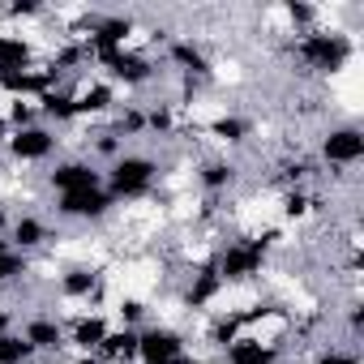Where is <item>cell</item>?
<instances>
[{
  "label": "cell",
  "instance_id": "1",
  "mask_svg": "<svg viewBox=\"0 0 364 364\" xmlns=\"http://www.w3.org/2000/svg\"><path fill=\"white\" fill-rule=\"evenodd\" d=\"M274 52L296 69L300 82L326 86V82H334V77H343L351 69V60H355V35L347 26H338V18L321 5V22L313 31H300V35L283 39Z\"/></svg>",
  "mask_w": 364,
  "mask_h": 364
},
{
  "label": "cell",
  "instance_id": "2",
  "mask_svg": "<svg viewBox=\"0 0 364 364\" xmlns=\"http://www.w3.org/2000/svg\"><path fill=\"white\" fill-rule=\"evenodd\" d=\"M159 180H163V154H154L150 146H129L103 167V189L112 193L116 206L150 202L159 193Z\"/></svg>",
  "mask_w": 364,
  "mask_h": 364
},
{
  "label": "cell",
  "instance_id": "3",
  "mask_svg": "<svg viewBox=\"0 0 364 364\" xmlns=\"http://www.w3.org/2000/svg\"><path fill=\"white\" fill-rule=\"evenodd\" d=\"M313 159L321 167L326 180H347V176H360V163H364V129L355 124V116H343V120H330L321 124V133L313 137Z\"/></svg>",
  "mask_w": 364,
  "mask_h": 364
},
{
  "label": "cell",
  "instance_id": "4",
  "mask_svg": "<svg viewBox=\"0 0 364 364\" xmlns=\"http://www.w3.org/2000/svg\"><path fill=\"white\" fill-rule=\"evenodd\" d=\"M56 154H60V133L52 124H43V120L14 129L5 137V150H0V159H5L14 171H26V176H39V167H48Z\"/></svg>",
  "mask_w": 364,
  "mask_h": 364
},
{
  "label": "cell",
  "instance_id": "5",
  "mask_svg": "<svg viewBox=\"0 0 364 364\" xmlns=\"http://www.w3.org/2000/svg\"><path fill=\"white\" fill-rule=\"evenodd\" d=\"M193 360H198V351H193L185 330L159 326V321L141 326V334H137V364H193Z\"/></svg>",
  "mask_w": 364,
  "mask_h": 364
},
{
  "label": "cell",
  "instance_id": "6",
  "mask_svg": "<svg viewBox=\"0 0 364 364\" xmlns=\"http://www.w3.org/2000/svg\"><path fill=\"white\" fill-rule=\"evenodd\" d=\"M9 245L26 257H43L52 253V245L60 240V228L56 219L48 215V206H35V210H14V223H9Z\"/></svg>",
  "mask_w": 364,
  "mask_h": 364
},
{
  "label": "cell",
  "instance_id": "7",
  "mask_svg": "<svg viewBox=\"0 0 364 364\" xmlns=\"http://www.w3.org/2000/svg\"><path fill=\"white\" fill-rule=\"evenodd\" d=\"M112 330V313L107 309H90V313H77L65 321V355H95L103 347Z\"/></svg>",
  "mask_w": 364,
  "mask_h": 364
},
{
  "label": "cell",
  "instance_id": "8",
  "mask_svg": "<svg viewBox=\"0 0 364 364\" xmlns=\"http://www.w3.org/2000/svg\"><path fill=\"white\" fill-rule=\"evenodd\" d=\"M283 347H274V343H262V338H236V343H228L215 360L219 364H283Z\"/></svg>",
  "mask_w": 364,
  "mask_h": 364
},
{
  "label": "cell",
  "instance_id": "9",
  "mask_svg": "<svg viewBox=\"0 0 364 364\" xmlns=\"http://www.w3.org/2000/svg\"><path fill=\"white\" fill-rule=\"evenodd\" d=\"M137 334H141V330L112 321V330H107V338H103V347H99L95 355H99L103 364H137Z\"/></svg>",
  "mask_w": 364,
  "mask_h": 364
},
{
  "label": "cell",
  "instance_id": "10",
  "mask_svg": "<svg viewBox=\"0 0 364 364\" xmlns=\"http://www.w3.org/2000/svg\"><path fill=\"white\" fill-rule=\"evenodd\" d=\"M26 270H31V257L18 253L9 236H0V291H18L26 283Z\"/></svg>",
  "mask_w": 364,
  "mask_h": 364
},
{
  "label": "cell",
  "instance_id": "11",
  "mask_svg": "<svg viewBox=\"0 0 364 364\" xmlns=\"http://www.w3.org/2000/svg\"><path fill=\"white\" fill-rule=\"evenodd\" d=\"M65 364H103L99 355H65Z\"/></svg>",
  "mask_w": 364,
  "mask_h": 364
}]
</instances>
